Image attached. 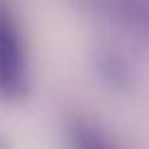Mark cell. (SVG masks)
Wrapping results in <instances>:
<instances>
[{"label": "cell", "instance_id": "obj_1", "mask_svg": "<svg viewBox=\"0 0 149 149\" xmlns=\"http://www.w3.org/2000/svg\"><path fill=\"white\" fill-rule=\"evenodd\" d=\"M31 92V66L11 7L0 0V101L20 103Z\"/></svg>", "mask_w": 149, "mask_h": 149}, {"label": "cell", "instance_id": "obj_2", "mask_svg": "<svg viewBox=\"0 0 149 149\" xmlns=\"http://www.w3.org/2000/svg\"><path fill=\"white\" fill-rule=\"evenodd\" d=\"M94 15L127 31L130 35L145 37L149 26L147 0H81Z\"/></svg>", "mask_w": 149, "mask_h": 149}, {"label": "cell", "instance_id": "obj_3", "mask_svg": "<svg viewBox=\"0 0 149 149\" xmlns=\"http://www.w3.org/2000/svg\"><path fill=\"white\" fill-rule=\"evenodd\" d=\"M68 149H118V147L99 125L77 118L68 127Z\"/></svg>", "mask_w": 149, "mask_h": 149}, {"label": "cell", "instance_id": "obj_4", "mask_svg": "<svg viewBox=\"0 0 149 149\" xmlns=\"http://www.w3.org/2000/svg\"><path fill=\"white\" fill-rule=\"evenodd\" d=\"M97 70L101 79L112 88H125L130 84V64L118 51L101 48L97 53Z\"/></svg>", "mask_w": 149, "mask_h": 149}]
</instances>
